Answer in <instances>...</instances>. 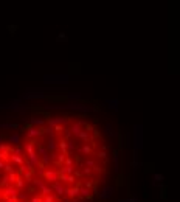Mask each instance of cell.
Here are the masks:
<instances>
[{"label":"cell","mask_w":180,"mask_h":202,"mask_svg":"<svg viewBox=\"0 0 180 202\" xmlns=\"http://www.w3.org/2000/svg\"><path fill=\"white\" fill-rule=\"evenodd\" d=\"M51 190L56 191V194H59V196H64V194H65V187L62 185L61 182H55V183H53V185H51Z\"/></svg>","instance_id":"4fadbf2b"},{"label":"cell","mask_w":180,"mask_h":202,"mask_svg":"<svg viewBox=\"0 0 180 202\" xmlns=\"http://www.w3.org/2000/svg\"><path fill=\"white\" fill-rule=\"evenodd\" d=\"M45 149H47L48 152H55V151L58 149V143H56V140H55V139H48Z\"/></svg>","instance_id":"e0dca14e"},{"label":"cell","mask_w":180,"mask_h":202,"mask_svg":"<svg viewBox=\"0 0 180 202\" xmlns=\"http://www.w3.org/2000/svg\"><path fill=\"white\" fill-rule=\"evenodd\" d=\"M28 202H42V197H40V196H34V197H31V200H28Z\"/></svg>","instance_id":"f5cc1de1"},{"label":"cell","mask_w":180,"mask_h":202,"mask_svg":"<svg viewBox=\"0 0 180 202\" xmlns=\"http://www.w3.org/2000/svg\"><path fill=\"white\" fill-rule=\"evenodd\" d=\"M76 139H79L81 142H84V143L87 145V142H90V134H88L87 131H81V132L78 134Z\"/></svg>","instance_id":"cb8c5ba5"},{"label":"cell","mask_w":180,"mask_h":202,"mask_svg":"<svg viewBox=\"0 0 180 202\" xmlns=\"http://www.w3.org/2000/svg\"><path fill=\"white\" fill-rule=\"evenodd\" d=\"M90 173H92V170H90V168H84V170H82V173H81V174H84V176H88Z\"/></svg>","instance_id":"db71d44e"},{"label":"cell","mask_w":180,"mask_h":202,"mask_svg":"<svg viewBox=\"0 0 180 202\" xmlns=\"http://www.w3.org/2000/svg\"><path fill=\"white\" fill-rule=\"evenodd\" d=\"M16 199H17V202H28V194L26 193H17V196H16Z\"/></svg>","instance_id":"d590c367"},{"label":"cell","mask_w":180,"mask_h":202,"mask_svg":"<svg viewBox=\"0 0 180 202\" xmlns=\"http://www.w3.org/2000/svg\"><path fill=\"white\" fill-rule=\"evenodd\" d=\"M82 131L81 129V124L79 123H75V124H71V127H70V132H71V135H75V137H78V134Z\"/></svg>","instance_id":"f1b7e54d"},{"label":"cell","mask_w":180,"mask_h":202,"mask_svg":"<svg viewBox=\"0 0 180 202\" xmlns=\"http://www.w3.org/2000/svg\"><path fill=\"white\" fill-rule=\"evenodd\" d=\"M26 160H28L33 167H38V165L40 163V159H39V155L36 154V152H33V154H28L26 155Z\"/></svg>","instance_id":"5bb4252c"},{"label":"cell","mask_w":180,"mask_h":202,"mask_svg":"<svg viewBox=\"0 0 180 202\" xmlns=\"http://www.w3.org/2000/svg\"><path fill=\"white\" fill-rule=\"evenodd\" d=\"M3 202H17V199L16 197H6Z\"/></svg>","instance_id":"9f6ffc18"},{"label":"cell","mask_w":180,"mask_h":202,"mask_svg":"<svg viewBox=\"0 0 180 202\" xmlns=\"http://www.w3.org/2000/svg\"><path fill=\"white\" fill-rule=\"evenodd\" d=\"M8 162L17 165V167H22V165L25 163V157H20V155H10V160Z\"/></svg>","instance_id":"2e32d148"},{"label":"cell","mask_w":180,"mask_h":202,"mask_svg":"<svg viewBox=\"0 0 180 202\" xmlns=\"http://www.w3.org/2000/svg\"><path fill=\"white\" fill-rule=\"evenodd\" d=\"M40 131H42V134L48 135V139H55V131H53V127H50V126H44V127H40Z\"/></svg>","instance_id":"603a6c76"},{"label":"cell","mask_w":180,"mask_h":202,"mask_svg":"<svg viewBox=\"0 0 180 202\" xmlns=\"http://www.w3.org/2000/svg\"><path fill=\"white\" fill-rule=\"evenodd\" d=\"M0 129H19L17 123H0Z\"/></svg>","instance_id":"484cf974"},{"label":"cell","mask_w":180,"mask_h":202,"mask_svg":"<svg viewBox=\"0 0 180 202\" xmlns=\"http://www.w3.org/2000/svg\"><path fill=\"white\" fill-rule=\"evenodd\" d=\"M8 142H10V143H13V145H20V142H22V137H20V134H19V132H16V134H13V135H10V137H8Z\"/></svg>","instance_id":"44dd1931"},{"label":"cell","mask_w":180,"mask_h":202,"mask_svg":"<svg viewBox=\"0 0 180 202\" xmlns=\"http://www.w3.org/2000/svg\"><path fill=\"white\" fill-rule=\"evenodd\" d=\"M65 157H67V155H64V154H56V159H55V163H58V165H59V167H62V163H64Z\"/></svg>","instance_id":"8d00e7d4"},{"label":"cell","mask_w":180,"mask_h":202,"mask_svg":"<svg viewBox=\"0 0 180 202\" xmlns=\"http://www.w3.org/2000/svg\"><path fill=\"white\" fill-rule=\"evenodd\" d=\"M58 177H59V171L51 170V168H47V170H45V174H44L45 182H48V183H55V182H58Z\"/></svg>","instance_id":"52a82bcc"},{"label":"cell","mask_w":180,"mask_h":202,"mask_svg":"<svg viewBox=\"0 0 180 202\" xmlns=\"http://www.w3.org/2000/svg\"><path fill=\"white\" fill-rule=\"evenodd\" d=\"M64 167H73V159L65 157V160H64Z\"/></svg>","instance_id":"c3c4849f"},{"label":"cell","mask_w":180,"mask_h":202,"mask_svg":"<svg viewBox=\"0 0 180 202\" xmlns=\"http://www.w3.org/2000/svg\"><path fill=\"white\" fill-rule=\"evenodd\" d=\"M3 171H5V174L16 173V171H14V168H13V165H11L10 162H6V163H5V167H3Z\"/></svg>","instance_id":"74e56055"},{"label":"cell","mask_w":180,"mask_h":202,"mask_svg":"<svg viewBox=\"0 0 180 202\" xmlns=\"http://www.w3.org/2000/svg\"><path fill=\"white\" fill-rule=\"evenodd\" d=\"M22 131H25V139H39L42 135V131L40 127H34V126H26V127H22Z\"/></svg>","instance_id":"5b68a950"},{"label":"cell","mask_w":180,"mask_h":202,"mask_svg":"<svg viewBox=\"0 0 180 202\" xmlns=\"http://www.w3.org/2000/svg\"><path fill=\"white\" fill-rule=\"evenodd\" d=\"M47 124V120H44L42 117H31L30 118V126H34V127H44Z\"/></svg>","instance_id":"30bf717a"},{"label":"cell","mask_w":180,"mask_h":202,"mask_svg":"<svg viewBox=\"0 0 180 202\" xmlns=\"http://www.w3.org/2000/svg\"><path fill=\"white\" fill-rule=\"evenodd\" d=\"M45 84H61V86H67L68 84V76L67 75H45L44 76Z\"/></svg>","instance_id":"3957f363"},{"label":"cell","mask_w":180,"mask_h":202,"mask_svg":"<svg viewBox=\"0 0 180 202\" xmlns=\"http://www.w3.org/2000/svg\"><path fill=\"white\" fill-rule=\"evenodd\" d=\"M81 98H82V95L78 93V92H68V93L65 95V99L68 101V103H79Z\"/></svg>","instance_id":"7c38bea8"},{"label":"cell","mask_w":180,"mask_h":202,"mask_svg":"<svg viewBox=\"0 0 180 202\" xmlns=\"http://www.w3.org/2000/svg\"><path fill=\"white\" fill-rule=\"evenodd\" d=\"M115 187L113 185H104V188L101 190V193H98V196H100V199H103V200H107V199H110L112 197V194L115 193Z\"/></svg>","instance_id":"ba28073f"},{"label":"cell","mask_w":180,"mask_h":202,"mask_svg":"<svg viewBox=\"0 0 180 202\" xmlns=\"http://www.w3.org/2000/svg\"><path fill=\"white\" fill-rule=\"evenodd\" d=\"M6 109H11V111H14V112H19L22 109V104H20L19 99H14V101H11V103L6 106Z\"/></svg>","instance_id":"ac0fdd59"},{"label":"cell","mask_w":180,"mask_h":202,"mask_svg":"<svg viewBox=\"0 0 180 202\" xmlns=\"http://www.w3.org/2000/svg\"><path fill=\"white\" fill-rule=\"evenodd\" d=\"M0 202H2V197H0Z\"/></svg>","instance_id":"6125c7cd"},{"label":"cell","mask_w":180,"mask_h":202,"mask_svg":"<svg viewBox=\"0 0 180 202\" xmlns=\"http://www.w3.org/2000/svg\"><path fill=\"white\" fill-rule=\"evenodd\" d=\"M134 151H140L143 148V126L134 124Z\"/></svg>","instance_id":"7a4b0ae2"},{"label":"cell","mask_w":180,"mask_h":202,"mask_svg":"<svg viewBox=\"0 0 180 202\" xmlns=\"http://www.w3.org/2000/svg\"><path fill=\"white\" fill-rule=\"evenodd\" d=\"M82 187H86V188H88V190H90V188L93 187V180H87V179H86V180H84V183H82Z\"/></svg>","instance_id":"7dc6e473"},{"label":"cell","mask_w":180,"mask_h":202,"mask_svg":"<svg viewBox=\"0 0 180 202\" xmlns=\"http://www.w3.org/2000/svg\"><path fill=\"white\" fill-rule=\"evenodd\" d=\"M107 104H109V107H110V109H113V111L116 112V111H118V104H120V101L116 99V98H113V99H107Z\"/></svg>","instance_id":"f546056e"},{"label":"cell","mask_w":180,"mask_h":202,"mask_svg":"<svg viewBox=\"0 0 180 202\" xmlns=\"http://www.w3.org/2000/svg\"><path fill=\"white\" fill-rule=\"evenodd\" d=\"M0 190H2V187H0Z\"/></svg>","instance_id":"be15d7a7"},{"label":"cell","mask_w":180,"mask_h":202,"mask_svg":"<svg viewBox=\"0 0 180 202\" xmlns=\"http://www.w3.org/2000/svg\"><path fill=\"white\" fill-rule=\"evenodd\" d=\"M104 134L109 137V139H113V137H116L118 134H116L113 129H112V124L110 123H106V127H104Z\"/></svg>","instance_id":"d6986e66"},{"label":"cell","mask_w":180,"mask_h":202,"mask_svg":"<svg viewBox=\"0 0 180 202\" xmlns=\"http://www.w3.org/2000/svg\"><path fill=\"white\" fill-rule=\"evenodd\" d=\"M8 30H10V33H11V34H14V33H16V30H17V25H10V26H8Z\"/></svg>","instance_id":"f907efd6"},{"label":"cell","mask_w":180,"mask_h":202,"mask_svg":"<svg viewBox=\"0 0 180 202\" xmlns=\"http://www.w3.org/2000/svg\"><path fill=\"white\" fill-rule=\"evenodd\" d=\"M56 41H58V42H61V41H62V42H67V41H68V38H67V36H65L64 33H61V34H58Z\"/></svg>","instance_id":"ee69618b"},{"label":"cell","mask_w":180,"mask_h":202,"mask_svg":"<svg viewBox=\"0 0 180 202\" xmlns=\"http://www.w3.org/2000/svg\"><path fill=\"white\" fill-rule=\"evenodd\" d=\"M17 188L14 187V185H8V187H5L3 188V197L6 199V197H16L17 196Z\"/></svg>","instance_id":"9c48e42d"},{"label":"cell","mask_w":180,"mask_h":202,"mask_svg":"<svg viewBox=\"0 0 180 202\" xmlns=\"http://www.w3.org/2000/svg\"><path fill=\"white\" fill-rule=\"evenodd\" d=\"M56 107H64V109H70V111H76V112H82V114L95 111V107L82 104V103H67L65 106H56Z\"/></svg>","instance_id":"277c9868"},{"label":"cell","mask_w":180,"mask_h":202,"mask_svg":"<svg viewBox=\"0 0 180 202\" xmlns=\"http://www.w3.org/2000/svg\"><path fill=\"white\" fill-rule=\"evenodd\" d=\"M23 180H33V171H25L22 173V176H20Z\"/></svg>","instance_id":"f35d334b"},{"label":"cell","mask_w":180,"mask_h":202,"mask_svg":"<svg viewBox=\"0 0 180 202\" xmlns=\"http://www.w3.org/2000/svg\"><path fill=\"white\" fill-rule=\"evenodd\" d=\"M3 140H5V139H3V135H0V143H3Z\"/></svg>","instance_id":"94428289"},{"label":"cell","mask_w":180,"mask_h":202,"mask_svg":"<svg viewBox=\"0 0 180 202\" xmlns=\"http://www.w3.org/2000/svg\"><path fill=\"white\" fill-rule=\"evenodd\" d=\"M79 154H84V155H88L90 152H92V146L90 145H84V146H81V148L78 149Z\"/></svg>","instance_id":"4dcf8cb0"},{"label":"cell","mask_w":180,"mask_h":202,"mask_svg":"<svg viewBox=\"0 0 180 202\" xmlns=\"http://www.w3.org/2000/svg\"><path fill=\"white\" fill-rule=\"evenodd\" d=\"M2 202H3V200H2Z\"/></svg>","instance_id":"e7e4bbea"},{"label":"cell","mask_w":180,"mask_h":202,"mask_svg":"<svg viewBox=\"0 0 180 202\" xmlns=\"http://www.w3.org/2000/svg\"><path fill=\"white\" fill-rule=\"evenodd\" d=\"M59 174H65V176H70V174H73L75 168L73 167H59Z\"/></svg>","instance_id":"4316f807"},{"label":"cell","mask_w":180,"mask_h":202,"mask_svg":"<svg viewBox=\"0 0 180 202\" xmlns=\"http://www.w3.org/2000/svg\"><path fill=\"white\" fill-rule=\"evenodd\" d=\"M118 151H113V171L118 174V171H120V157H118Z\"/></svg>","instance_id":"7402d4cb"},{"label":"cell","mask_w":180,"mask_h":202,"mask_svg":"<svg viewBox=\"0 0 180 202\" xmlns=\"http://www.w3.org/2000/svg\"><path fill=\"white\" fill-rule=\"evenodd\" d=\"M101 183H103V185H106V183H107V176H103V179H101Z\"/></svg>","instance_id":"6f0895ef"},{"label":"cell","mask_w":180,"mask_h":202,"mask_svg":"<svg viewBox=\"0 0 180 202\" xmlns=\"http://www.w3.org/2000/svg\"><path fill=\"white\" fill-rule=\"evenodd\" d=\"M98 157H100V159H106L107 155H106V152H104V151H100V152H98Z\"/></svg>","instance_id":"11a10c76"},{"label":"cell","mask_w":180,"mask_h":202,"mask_svg":"<svg viewBox=\"0 0 180 202\" xmlns=\"http://www.w3.org/2000/svg\"><path fill=\"white\" fill-rule=\"evenodd\" d=\"M3 167H5V162L0 160V170H3Z\"/></svg>","instance_id":"91938a15"},{"label":"cell","mask_w":180,"mask_h":202,"mask_svg":"<svg viewBox=\"0 0 180 202\" xmlns=\"http://www.w3.org/2000/svg\"><path fill=\"white\" fill-rule=\"evenodd\" d=\"M58 148L62 151L61 154H64V155H68V152H67V142H65V140H61V142L58 143Z\"/></svg>","instance_id":"836d02e7"},{"label":"cell","mask_w":180,"mask_h":202,"mask_svg":"<svg viewBox=\"0 0 180 202\" xmlns=\"http://www.w3.org/2000/svg\"><path fill=\"white\" fill-rule=\"evenodd\" d=\"M118 202H140V199H138V196H132L128 199H118Z\"/></svg>","instance_id":"60d3db41"},{"label":"cell","mask_w":180,"mask_h":202,"mask_svg":"<svg viewBox=\"0 0 180 202\" xmlns=\"http://www.w3.org/2000/svg\"><path fill=\"white\" fill-rule=\"evenodd\" d=\"M14 187L17 188V191H22V190L25 188V180H23L20 176H17V179H16V182H14Z\"/></svg>","instance_id":"d4e9b609"},{"label":"cell","mask_w":180,"mask_h":202,"mask_svg":"<svg viewBox=\"0 0 180 202\" xmlns=\"http://www.w3.org/2000/svg\"><path fill=\"white\" fill-rule=\"evenodd\" d=\"M8 179H10V183H11V185H14V182H16V179H17V173H10V174H8Z\"/></svg>","instance_id":"b9f144b4"},{"label":"cell","mask_w":180,"mask_h":202,"mask_svg":"<svg viewBox=\"0 0 180 202\" xmlns=\"http://www.w3.org/2000/svg\"><path fill=\"white\" fill-rule=\"evenodd\" d=\"M8 185H11V183H10V179H8V174H3V177H2V183H0V187H2V188H5V187H8Z\"/></svg>","instance_id":"ab89813d"},{"label":"cell","mask_w":180,"mask_h":202,"mask_svg":"<svg viewBox=\"0 0 180 202\" xmlns=\"http://www.w3.org/2000/svg\"><path fill=\"white\" fill-rule=\"evenodd\" d=\"M160 191H161V194H160V196H161V197H163V199H166V193H165V191H166V188L160 185Z\"/></svg>","instance_id":"816d5d0a"},{"label":"cell","mask_w":180,"mask_h":202,"mask_svg":"<svg viewBox=\"0 0 180 202\" xmlns=\"http://www.w3.org/2000/svg\"><path fill=\"white\" fill-rule=\"evenodd\" d=\"M53 193V190H51V185H45L44 188H40V196L44 197V196H48V194H51Z\"/></svg>","instance_id":"e575fe53"},{"label":"cell","mask_w":180,"mask_h":202,"mask_svg":"<svg viewBox=\"0 0 180 202\" xmlns=\"http://www.w3.org/2000/svg\"><path fill=\"white\" fill-rule=\"evenodd\" d=\"M42 202H55V196H53V194L44 196V197H42Z\"/></svg>","instance_id":"bcb514c9"},{"label":"cell","mask_w":180,"mask_h":202,"mask_svg":"<svg viewBox=\"0 0 180 202\" xmlns=\"http://www.w3.org/2000/svg\"><path fill=\"white\" fill-rule=\"evenodd\" d=\"M62 202H70V199L67 196H62Z\"/></svg>","instance_id":"680465c9"},{"label":"cell","mask_w":180,"mask_h":202,"mask_svg":"<svg viewBox=\"0 0 180 202\" xmlns=\"http://www.w3.org/2000/svg\"><path fill=\"white\" fill-rule=\"evenodd\" d=\"M79 197L82 199V197H90V190L82 187V185H79Z\"/></svg>","instance_id":"83f0119b"},{"label":"cell","mask_w":180,"mask_h":202,"mask_svg":"<svg viewBox=\"0 0 180 202\" xmlns=\"http://www.w3.org/2000/svg\"><path fill=\"white\" fill-rule=\"evenodd\" d=\"M86 167H88L90 170H92V168H95V167H96V165H95V160H92V159H87V160H86Z\"/></svg>","instance_id":"f6af8a7d"},{"label":"cell","mask_w":180,"mask_h":202,"mask_svg":"<svg viewBox=\"0 0 180 202\" xmlns=\"http://www.w3.org/2000/svg\"><path fill=\"white\" fill-rule=\"evenodd\" d=\"M67 142V152L68 154H71V152H75V149H76V145H75V140H65Z\"/></svg>","instance_id":"1f68e13d"},{"label":"cell","mask_w":180,"mask_h":202,"mask_svg":"<svg viewBox=\"0 0 180 202\" xmlns=\"http://www.w3.org/2000/svg\"><path fill=\"white\" fill-rule=\"evenodd\" d=\"M68 121H70L68 117H55V118H48V120H47V126H50V127H55L58 124L65 126V124H68Z\"/></svg>","instance_id":"8992f818"},{"label":"cell","mask_w":180,"mask_h":202,"mask_svg":"<svg viewBox=\"0 0 180 202\" xmlns=\"http://www.w3.org/2000/svg\"><path fill=\"white\" fill-rule=\"evenodd\" d=\"M11 146L10 145H6V143H0V152H8L10 151Z\"/></svg>","instance_id":"7bdbcfd3"},{"label":"cell","mask_w":180,"mask_h":202,"mask_svg":"<svg viewBox=\"0 0 180 202\" xmlns=\"http://www.w3.org/2000/svg\"><path fill=\"white\" fill-rule=\"evenodd\" d=\"M163 180H165L163 174H160V173H154V174H152V185H154V187H157L158 183H163Z\"/></svg>","instance_id":"9a60e30c"},{"label":"cell","mask_w":180,"mask_h":202,"mask_svg":"<svg viewBox=\"0 0 180 202\" xmlns=\"http://www.w3.org/2000/svg\"><path fill=\"white\" fill-rule=\"evenodd\" d=\"M76 179H75V176L73 174H70V176H65V174H59V177H58V182H68V183H73Z\"/></svg>","instance_id":"ffe728a7"},{"label":"cell","mask_w":180,"mask_h":202,"mask_svg":"<svg viewBox=\"0 0 180 202\" xmlns=\"http://www.w3.org/2000/svg\"><path fill=\"white\" fill-rule=\"evenodd\" d=\"M33 183H34V185H36V187H38L39 190H40V188H44L45 185H47V182H45V179H44V177H39V179H34V180H33Z\"/></svg>","instance_id":"d6a6232c"},{"label":"cell","mask_w":180,"mask_h":202,"mask_svg":"<svg viewBox=\"0 0 180 202\" xmlns=\"http://www.w3.org/2000/svg\"><path fill=\"white\" fill-rule=\"evenodd\" d=\"M64 196H67L68 199H76V197H79V185H76V187H73V188H65V194Z\"/></svg>","instance_id":"8fae6325"},{"label":"cell","mask_w":180,"mask_h":202,"mask_svg":"<svg viewBox=\"0 0 180 202\" xmlns=\"http://www.w3.org/2000/svg\"><path fill=\"white\" fill-rule=\"evenodd\" d=\"M62 131H64V137H65V139H67V140H70V139H71V132H70V129H67V127H64V129H62Z\"/></svg>","instance_id":"681fc988"},{"label":"cell","mask_w":180,"mask_h":202,"mask_svg":"<svg viewBox=\"0 0 180 202\" xmlns=\"http://www.w3.org/2000/svg\"><path fill=\"white\" fill-rule=\"evenodd\" d=\"M45 96H47L45 92L39 90L38 87H30L23 95H20L17 99H19V101H23V99H45Z\"/></svg>","instance_id":"6da1fadb"}]
</instances>
